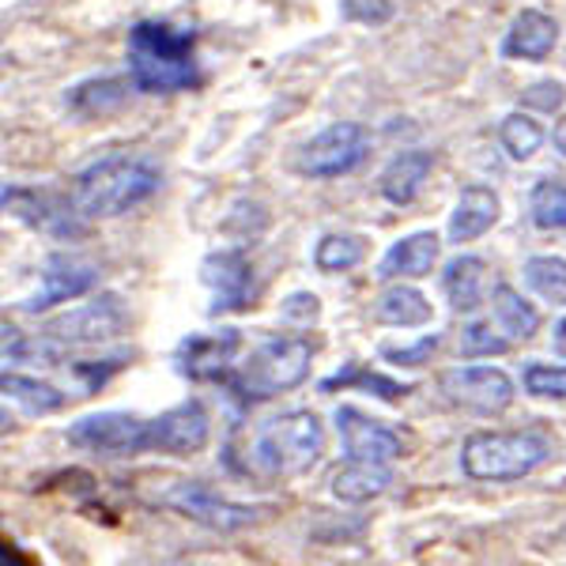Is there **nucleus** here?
<instances>
[{
  "label": "nucleus",
  "mask_w": 566,
  "mask_h": 566,
  "mask_svg": "<svg viewBox=\"0 0 566 566\" xmlns=\"http://www.w3.org/2000/svg\"><path fill=\"white\" fill-rule=\"evenodd\" d=\"M446 295L458 314H472L483 303V261L480 258H453L446 264Z\"/></svg>",
  "instance_id": "412c9836"
},
{
  "label": "nucleus",
  "mask_w": 566,
  "mask_h": 566,
  "mask_svg": "<svg viewBox=\"0 0 566 566\" xmlns=\"http://www.w3.org/2000/svg\"><path fill=\"white\" fill-rule=\"evenodd\" d=\"M555 352L566 355V317L559 322V328H555Z\"/></svg>",
  "instance_id": "e433bc0d"
},
{
  "label": "nucleus",
  "mask_w": 566,
  "mask_h": 566,
  "mask_svg": "<svg viewBox=\"0 0 566 566\" xmlns=\"http://www.w3.org/2000/svg\"><path fill=\"white\" fill-rule=\"evenodd\" d=\"M336 386H363V389H378L381 400H397L405 397V386H397V381L381 378V374H370V370H348V374H336V378H328L322 389H336Z\"/></svg>",
  "instance_id": "c756f323"
},
{
  "label": "nucleus",
  "mask_w": 566,
  "mask_h": 566,
  "mask_svg": "<svg viewBox=\"0 0 566 566\" xmlns=\"http://www.w3.org/2000/svg\"><path fill=\"white\" fill-rule=\"evenodd\" d=\"M336 427H340L344 450L355 461L389 464L392 458H400V438L386 423H378V419H367L359 408H336Z\"/></svg>",
  "instance_id": "ddd939ff"
},
{
  "label": "nucleus",
  "mask_w": 566,
  "mask_h": 566,
  "mask_svg": "<svg viewBox=\"0 0 566 566\" xmlns=\"http://www.w3.org/2000/svg\"><path fill=\"white\" fill-rule=\"evenodd\" d=\"M205 442H208V412L200 400H186V405L151 419V450L186 458V453L205 450Z\"/></svg>",
  "instance_id": "f8f14e48"
},
{
  "label": "nucleus",
  "mask_w": 566,
  "mask_h": 566,
  "mask_svg": "<svg viewBox=\"0 0 566 566\" xmlns=\"http://www.w3.org/2000/svg\"><path fill=\"white\" fill-rule=\"evenodd\" d=\"M242 336L239 328H223V333H212V336H189L181 344V370L189 378H219L227 363L234 359L239 352Z\"/></svg>",
  "instance_id": "2eb2a0df"
},
{
  "label": "nucleus",
  "mask_w": 566,
  "mask_h": 566,
  "mask_svg": "<svg viewBox=\"0 0 566 566\" xmlns=\"http://www.w3.org/2000/svg\"><path fill=\"white\" fill-rule=\"evenodd\" d=\"M0 566H31V563H27L12 544H4V547H0Z\"/></svg>",
  "instance_id": "c9c22d12"
},
{
  "label": "nucleus",
  "mask_w": 566,
  "mask_h": 566,
  "mask_svg": "<svg viewBox=\"0 0 566 566\" xmlns=\"http://www.w3.org/2000/svg\"><path fill=\"white\" fill-rule=\"evenodd\" d=\"M325 431L314 412H283L253 438V464L269 476H298L322 458Z\"/></svg>",
  "instance_id": "7ed1b4c3"
},
{
  "label": "nucleus",
  "mask_w": 566,
  "mask_h": 566,
  "mask_svg": "<svg viewBox=\"0 0 566 566\" xmlns=\"http://www.w3.org/2000/svg\"><path fill=\"white\" fill-rule=\"evenodd\" d=\"M378 317L386 325H400V328L427 325L431 322V303H427L416 287H389L386 295L378 298Z\"/></svg>",
  "instance_id": "4be33fe9"
},
{
  "label": "nucleus",
  "mask_w": 566,
  "mask_h": 566,
  "mask_svg": "<svg viewBox=\"0 0 566 566\" xmlns=\"http://www.w3.org/2000/svg\"><path fill=\"white\" fill-rule=\"evenodd\" d=\"M306 374H310V344L298 340V336H276V340H264L245 359V367L234 378V389L245 400H269L276 392L295 389Z\"/></svg>",
  "instance_id": "39448f33"
},
{
  "label": "nucleus",
  "mask_w": 566,
  "mask_h": 566,
  "mask_svg": "<svg viewBox=\"0 0 566 566\" xmlns=\"http://www.w3.org/2000/svg\"><path fill=\"white\" fill-rule=\"evenodd\" d=\"M363 253H367V245L355 234H328V239L317 242L314 264L322 272H348L363 261Z\"/></svg>",
  "instance_id": "393cba45"
},
{
  "label": "nucleus",
  "mask_w": 566,
  "mask_h": 566,
  "mask_svg": "<svg viewBox=\"0 0 566 566\" xmlns=\"http://www.w3.org/2000/svg\"><path fill=\"white\" fill-rule=\"evenodd\" d=\"M0 389H4L12 400H20L27 412H57V408H65V392L45 386V381L23 378V374H8L4 370V378H0Z\"/></svg>",
  "instance_id": "b1692460"
},
{
  "label": "nucleus",
  "mask_w": 566,
  "mask_h": 566,
  "mask_svg": "<svg viewBox=\"0 0 566 566\" xmlns=\"http://www.w3.org/2000/svg\"><path fill=\"white\" fill-rule=\"evenodd\" d=\"M442 392L461 408L495 416L514 405V381L495 367H458L442 374Z\"/></svg>",
  "instance_id": "9d476101"
},
{
  "label": "nucleus",
  "mask_w": 566,
  "mask_h": 566,
  "mask_svg": "<svg viewBox=\"0 0 566 566\" xmlns=\"http://www.w3.org/2000/svg\"><path fill=\"white\" fill-rule=\"evenodd\" d=\"M510 348V340H502V336L491 333L488 325H469L461 336V352L464 355H502Z\"/></svg>",
  "instance_id": "7c9ffc66"
},
{
  "label": "nucleus",
  "mask_w": 566,
  "mask_h": 566,
  "mask_svg": "<svg viewBox=\"0 0 566 566\" xmlns=\"http://www.w3.org/2000/svg\"><path fill=\"white\" fill-rule=\"evenodd\" d=\"M438 261V239L431 231L412 234V239L397 242L392 250L381 258L378 276L381 280H400V276H427Z\"/></svg>",
  "instance_id": "aec40b11"
},
{
  "label": "nucleus",
  "mask_w": 566,
  "mask_h": 566,
  "mask_svg": "<svg viewBox=\"0 0 566 566\" xmlns=\"http://www.w3.org/2000/svg\"><path fill=\"white\" fill-rule=\"evenodd\" d=\"M547 438L536 431H480L464 442V472L472 480H522L547 461Z\"/></svg>",
  "instance_id": "20e7f679"
},
{
  "label": "nucleus",
  "mask_w": 566,
  "mask_h": 566,
  "mask_svg": "<svg viewBox=\"0 0 566 566\" xmlns=\"http://www.w3.org/2000/svg\"><path fill=\"white\" fill-rule=\"evenodd\" d=\"M283 317H287V322H314L317 298L314 295H291L287 303H283Z\"/></svg>",
  "instance_id": "f704fd0d"
},
{
  "label": "nucleus",
  "mask_w": 566,
  "mask_h": 566,
  "mask_svg": "<svg viewBox=\"0 0 566 566\" xmlns=\"http://www.w3.org/2000/svg\"><path fill=\"white\" fill-rule=\"evenodd\" d=\"M434 348H438V336H423L416 348H386V359L400 363V367H419V363L431 359Z\"/></svg>",
  "instance_id": "473e14b6"
},
{
  "label": "nucleus",
  "mask_w": 566,
  "mask_h": 566,
  "mask_svg": "<svg viewBox=\"0 0 566 566\" xmlns=\"http://www.w3.org/2000/svg\"><path fill=\"white\" fill-rule=\"evenodd\" d=\"M367 151H370V136L363 125H355V122L328 125V129L317 133L303 148V155H298V170L310 178L348 175V170H355L367 159Z\"/></svg>",
  "instance_id": "423d86ee"
},
{
  "label": "nucleus",
  "mask_w": 566,
  "mask_h": 566,
  "mask_svg": "<svg viewBox=\"0 0 566 566\" xmlns=\"http://www.w3.org/2000/svg\"><path fill=\"white\" fill-rule=\"evenodd\" d=\"M344 15L348 20H359V23H386L392 15V4L389 0H344Z\"/></svg>",
  "instance_id": "2f4dec72"
},
{
  "label": "nucleus",
  "mask_w": 566,
  "mask_h": 566,
  "mask_svg": "<svg viewBox=\"0 0 566 566\" xmlns=\"http://www.w3.org/2000/svg\"><path fill=\"white\" fill-rule=\"evenodd\" d=\"M200 276L212 287V314H234L253 298V269L239 250H219L205 261Z\"/></svg>",
  "instance_id": "9b49d317"
},
{
  "label": "nucleus",
  "mask_w": 566,
  "mask_h": 566,
  "mask_svg": "<svg viewBox=\"0 0 566 566\" xmlns=\"http://www.w3.org/2000/svg\"><path fill=\"white\" fill-rule=\"evenodd\" d=\"M525 389L533 397H552V400H566V367H544V363H533L525 370Z\"/></svg>",
  "instance_id": "c85d7f7f"
},
{
  "label": "nucleus",
  "mask_w": 566,
  "mask_h": 566,
  "mask_svg": "<svg viewBox=\"0 0 566 566\" xmlns=\"http://www.w3.org/2000/svg\"><path fill=\"white\" fill-rule=\"evenodd\" d=\"M431 151H400L381 170V197L392 200V205H412L423 178L431 175Z\"/></svg>",
  "instance_id": "6ab92c4d"
},
{
  "label": "nucleus",
  "mask_w": 566,
  "mask_h": 566,
  "mask_svg": "<svg viewBox=\"0 0 566 566\" xmlns=\"http://www.w3.org/2000/svg\"><path fill=\"white\" fill-rule=\"evenodd\" d=\"M129 325V310L117 295H98L95 303L69 310V314L53 317L45 325V336L61 344H98V340H114L125 333Z\"/></svg>",
  "instance_id": "1a4fd4ad"
},
{
  "label": "nucleus",
  "mask_w": 566,
  "mask_h": 566,
  "mask_svg": "<svg viewBox=\"0 0 566 566\" xmlns=\"http://www.w3.org/2000/svg\"><path fill=\"white\" fill-rule=\"evenodd\" d=\"M129 69L140 91H186L197 87V39L167 23H136L129 31Z\"/></svg>",
  "instance_id": "f257e3e1"
},
{
  "label": "nucleus",
  "mask_w": 566,
  "mask_h": 566,
  "mask_svg": "<svg viewBox=\"0 0 566 566\" xmlns=\"http://www.w3.org/2000/svg\"><path fill=\"white\" fill-rule=\"evenodd\" d=\"M159 506H170L208 528H223V533L258 522V510L242 506V502H231V499H219L212 488L189 483V480H178V483H170L167 491H159Z\"/></svg>",
  "instance_id": "6e6552de"
},
{
  "label": "nucleus",
  "mask_w": 566,
  "mask_h": 566,
  "mask_svg": "<svg viewBox=\"0 0 566 566\" xmlns=\"http://www.w3.org/2000/svg\"><path fill=\"white\" fill-rule=\"evenodd\" d=\"M499 219V197L483 186H469L453 208L450 219V239L453 242H476L483 231H491Z\"/></svg>",
  "instance_id": "f3484780"
},
{
  "label": "nucleus",
  "mask_w": 566,
  "mask_h": 566,
  "mask_svg": "<svg viewBox=\"0 0 566 566\" xmlns=\"http://www.w3.org/2000/svg\"><path fill=\"white\" fill-rule=\"evenodd\" d=\"M533 223L544 231H566V186L541 181L533 189Z\"/></svg>",
  "instance_id": "bb28decb"
},
{
  "label": "nucleus",
  "mask_w": 566,
  "mask_h": 566,
  "mask_svg": "<svg viewBox=\"0 0 566 566\" xmlns=\"http://www.w3.org/2000/svg\"><path fill=\"white\" fill-rule=\"evenodd\" d=\"M525 280L547 303H566V261L563 258H533L525 264Z\"/></svg>",
  "instance_id": "a878e982"
},
{
  "label": "nucleus",
  "mask_w": 566,
  "mask_h": 566,
  "mask_svg": "<svg viewBox=\"0 0 566 566\" xmlns=\"http://www.w3.org/2000/svg\"><path fill=\"white\" fill-rule=\"evenodd\" d=\"M495 314L502 328H506L510 336H522V340H528V336L541 328V314H536L533 303H525L510 283H499L495 287Z\"/></svg>",
  "instance_id": "5701e85b"
},
{
  "label": "nucleus",
  "mask_w": 566,
  "mask_h": 566,
  "mask_svg": "<svg viewBox=\"0 0 566 566\" xmlns=\"http://www.w3.org/2000/svg\"><path fill=\"white\" fill-rule=\"evenodd\" d=\"M95 283H98V272L91 269V264L65 258V253H53L42 272V291L27 303V314H42V310H50L57 303H69V298L84 295Z\"/></svg>",
  "instance_id": "4468645a"
},
{
  "label": "nucleus",
  "mask_w": 566,
  "mask_h": 566,
  "mask_svg": "<svg viewBox=\"0 0 566 566\" xmlns=\"http://www.w3.org/2000/svg\"><path fill=\"white\" fill-rule=\"evenodd\" d=\"M72 446L109 453V458H133V453L151 450V419H136L125 412H98L80 419L69 431Z\"/></svg>",
  "instance_id": "0eeeda50"
},
{
  "label": "nucleus",
  "mask_w": 566,
  "mask_h": 566,
  "mask_svg": "<svg viewBox=\"0 0 566 566\" xmlns=\"http://www.w3.org/2000/svg\"><path fill=\"white\" fill-rule=\"evenodd\" d=\"M525 103L541 106V109H559L566 103V91L559 84H536V87L525 91Z\"/></svg>",
  "instance_id": "72a5a7b5"
},
{
  "label": "nucleus",
  "mask_w": 566,
  "mask_h": 566,
  "mask_svg": "<svg viewBox=\"0 0 566 566\" xmlns=\"http://www.w3.org/2000/svg\"><path fill=\"white\" fill-rule=\"evenodd\" d=\"M555 148H559L563 155H566V117L559 125H555Z\"/></svg>",
  "instance_id": "4c0bfd02"
},
{
  "label": "nucleus",
  "mask_w": 566,
  "mask_h": 566,
  "mask_svg": "<svg viewBox=\"0 0 566 566\" xmlns=\"http://www.w3.org/2000/svg\"><path fill=\"white\" fill-rule=\"evenodd\" d=\"M392 483V472L378 461H348L344 469L333 472V495L344 502H370L386 495Z\"/></svg>",
  "instance_id": "a211bd4d"
},
{
  "label": "nucleus",
  "mask_w": 566,
  "mask_h": 566,
  "mask_svg": "<svg viewBox=\"0 0 566 566\" xmlns=\"http://www.w3.org/2000/svg\"><path fill=\"white\" fill-rule=\"evenodd\" d=\"M159 189V167L144 155H109V159L87 167L76 178V205L80 216H122L148 200Z\"/></svg>",
  "instance_id": "f03ea898"
},
{
  "label": "nucleus",
  "mask_w": 566,
  "mask_h": 566,
  "mask_svg": "<svg viewBox=\"0 0 566 566\" xmlns=\"http://www.w3.org/2000/svg\"><path fill=\"white\" fill-rule=\"evenodd\" d=\"M555 42H559V27H555L552 15L528 8V12L517 15L514 27H510L506 42H502V53H506V57H522V61H544L547 53L555 50Z\"/></svg>",
  "instance_id": "dca6fc26"
},
{
  "label": "nucleus",
  "mask_w": 566,
  "mask_h": 566,
  "mask_svg": "<svg viewBox=\"0 0 566 566\" xmlns=\"http://www.w3.org/2000/svg\"><path fill=\"white\" fill-rule=\"evenodd\" d=\"M541 144H544V129L528 114H510L502 122V148L514 155V159H528Z\"/></svg>",
  "instance_id": "cd10ccee"
}]
</instances>
